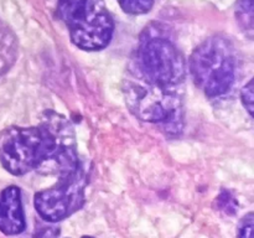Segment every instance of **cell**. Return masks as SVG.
I'll return each mask as SVG.
<instances>
[{"label":"cell","instance_id":"obj_6","mask_svg":"<svg viewBox=\"0 0 254 238\" xmlns=\"http://www.w3.org/2000/svg\"><path fill=\"white\" fill-rule=\"evenodd\" d=\"M88 163L81 160L68 175L60 178L52 187L35 193L34 205L46 222L56 223L73 215L84 203V190L89 181Z\"/></svg>","mask_w":254,"mask_h":238},{"label":"cell","instance_id":"obj_3","mask_svg":"<svg viewBox=\"0 0 254 238\" xmlns=\"http://www.w3.org/2000/svg\"><path fill=\"white\" fill-rule=\"evenodd\" d=\"M126 84L127 106L140 120L158 125L166 135L176 136L184 128L183 101L174 88L141 79Z\"/></svg>","mask_w":254,"mask_h":238},{"label":"cell","instance_id":"obj_7","mask_svg":"<svg viewBox=\"0 0 254 238\" xmlns=\"http://www.w3.org/2000/svg\"><path fill=\"white\" fill-rule=\"evenodd\" d=\"M41 146L39 125L5 128L0 133V163L11 175H25L39 165Z\"/></svg>","mask_w":254,"mask_h":238},{"label":"cell","instance_id":"obj_13","mask_svg":"<svg viewBox=\"0 0 254 238\" xmlns=\"http://www.w3.org/2000/svg\"><path fill=\"white\" fill-rule=\"evenodd\" d=\"M238 237L253 238L254 237V215L253 212L247 213L241 220L238 226Z\"/></svg>","mask_w":254,"mask_h":238},{"label":"cell","instance_id":"obj_12","mask_svg":"<svg viewBox=\"0 0 254 238\" xmlns=\"http://www.w3.org/2000/svg\"><path fill=\"white\" fill-rule=\"evenodd\" d=\"M216 207L220 211H222L225 215L233 216L236 215L238 208V202L237 198L232 195V192L228 190L223 188L220 192V195L217 196V200H216Z\"/></svg>","mask_w":254,"mask_h":238},{"label":"cell","instance_id":"obj_9","mask_svg":"<svg viewBox=\"0 0 254 238\" xmlns=\"http://www.w3.org/2000/svg\"><path fill=\"white\" fill-rule=\"evenodd\" d=\"M17 57V40L0 20V77L9 71Z\"/></svg>","mask_w":254,"mask_h":238},{"label":"cell","instance_id":"obj_11","mask_svg":"<svg viewBox=\"0 0 254 238\" xmlns=\"http://www.w3.org/2000/svg\"><path fill=\"white\" fill-rule=\"evenodd\" d=\"M122 10L127 14L141 15L150 11L154 0H117Z\"/></svg>","mask_w":254,"mask_h":238},{"label":"cell","instance_id":"obj_4","mask_svg":"<svg viewBox=\"0 0 254 238\" xmlns=\"http://www.w3.org/2000/svg\"><path fill=\"white\" fill-rule=\"evenodd\" d=\"M136 67L144 81L165 88H175L186 76L183 54L155 24L143 32L136 51Z\"/></svg>","mask_w":254,"mask_h":238},{"label":"cell","instance_id":"obj_2","mask_svg":"<svg viewBox=\"0 0 254 238\" xmlns=\"http://www.w3.org/2000/svg\"><path fill=\"white\" fill-rule=\"evenodd\" d=\"M56 15L82 50H103L113 37L114 24L104 0H59Z\"/></svg>","mask_w":254,"mask_h":238},{"label":"cell","instance_id":"obj_1","mask_svg":"<svg viewBox=\"0 0 254 238\" xmlns=\"http://www.w3.org/2000/svg\"><path fill=\"white\" fill-rule=\"evenodd\" d=\"M189 66L193 82L206 96H223L237 77L235 47L223 36L208 37L192 52Z\"/></svg>","mask_w":254,"mask_h":238},{"label":"cell","instance_id":"obj_5","mask_svg":"<svg viewBox=\"0 0 254 238\" xmlns=\"http://www.w3.org/2000/svg\"><path fill=\"white\" fill-rule=\"evenodd\" d=\"M37 125L41 130L42 146L35 171L59 178L71 174L79 163L76 134L71 121L62 114L47 111Z\"/></svg>","mask_w":254,"mask_h":238},{"label":"cell","instance_id":"obj_10","mask_svg":"<svg viewBox=\"0 0 254 238\" xmlns=\"http://www.w3.org/2000/svg\"><path fill=\"white\" fill-rule=\"evenodd\" d=\"M254 6L253 0H237L236 5V17L242 31L250 39L254 32Z\"/></svg>","mask_w":254,"mask_h":238},{"label":"cell","instance_id":"obj_14","mask_svg":"<svg viewBox=\"0 0 254 238\" xmlns=\"http://www.w3.org/2000/svg\"><path fill=\"white\" fill-rule=\"evenodd\" d=\"M241 98H242L243 106L246 107V109H247V112L250 113V116L253 117V79H251V81L242 88V91H241Z\"/></svg>","mask_w":254,"mask_h":238},{"label":"cell","instance_id":"obj_8","mask_svg":"<svg viewBox=\"0 0 254 238\" xmlns=\"http://www.w3.org/2000/svg\"><path fill=\"white\" fill-rule=\"evenodd\" d=\"M26 227L21 203V192L17 186H7L0 192V232L6 236L21 233Z\"/></svg>","mask_w":254,"mask_h":238}]
</instances>
